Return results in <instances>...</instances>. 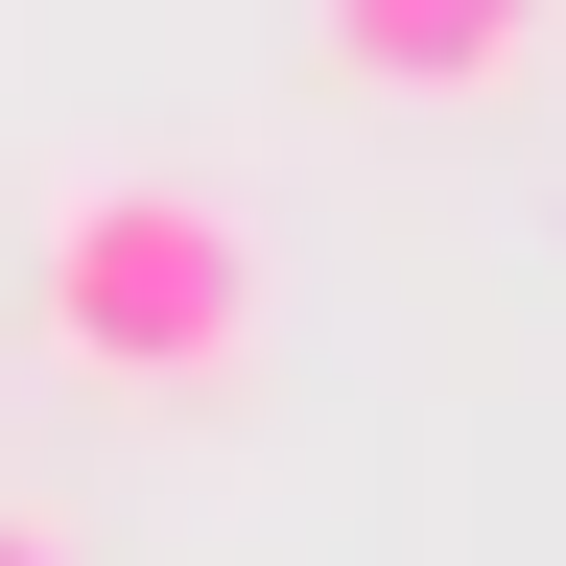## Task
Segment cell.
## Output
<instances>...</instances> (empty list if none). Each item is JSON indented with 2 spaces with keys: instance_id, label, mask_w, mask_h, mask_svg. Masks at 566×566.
<instances>
[{
  "instance_id": "cell-1",
  "label": "cell",
  "mask_w": 566,
  "mask_h": 566,
  "mask_svg": "<svg viewBox=\"0 0 566 566\" xmlns=\"http://www.w3.org/2000/svg\"><path fill=\"white\" fill-rule=\"evenodd\" d=\"M48 354L95 401H237L260 378V212L189 166H95L48 212Z\"/></svg>"
},
{
  "instance_id": "cell-2",
  "label": "cell",
  "mask_w": 566,
  "mask_h": 566,
  "mask_svg": "<svg viewBox=\"0 0 566 566\" xmlns=\"http://www.w3.org/2000/svg\"><path fill=\"white\" fill-rule=\"evenodd\" d=\"M566 0H307V48L354 95H495V71H543Z\"/></svg>"
},
{
  "instance_id": "cell-3",
  "label": "cell",
  "mask_w": 566,
  "mask_h": 566,
  "mask_svg": "<svg viewBox=\"0 0 566 566\" xmlns=\"http://www.w3.org/2000/svg\"><path fill=\"white\" fill-rule=\"evenodd\" d=\"M0 566H71V520H24V495H0Z\"/></svg>"
}]
</instances>
